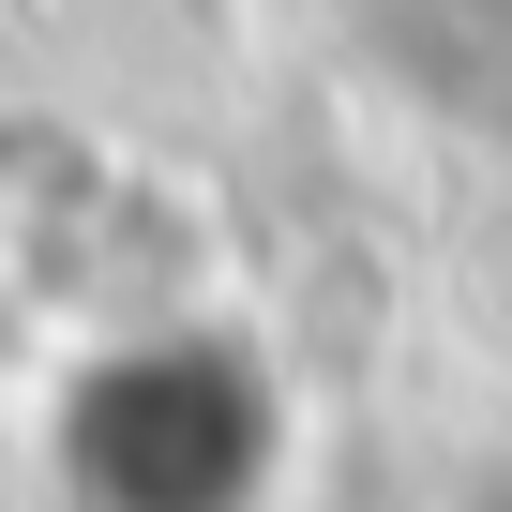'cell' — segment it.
<instances>
[{
  "label": "cell",
  "instance_id": "obj_1",
  "mask_svg": "<svg viewBox=\"0 0 512 512\" xmlns=\"http://www.w3.org/2000/svg\"><path fill=\"white\" fill-rule=\"evenodd\" d=\"M31 467L61 512H272L287 497V377L211 317L121 332L61 377Z\"/></svg>",
  "mask_w": 512,
  "mask_h": 512
}]
</instances>
